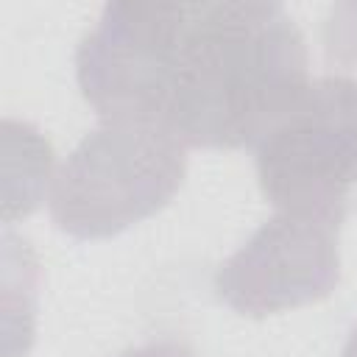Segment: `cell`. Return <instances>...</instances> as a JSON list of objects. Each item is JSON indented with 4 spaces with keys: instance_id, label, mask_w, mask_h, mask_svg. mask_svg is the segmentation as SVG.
Wrapping results in <instances>:
<instances>
[{
    "instance_id": "cell-5",
    "label": "cell",
    "mask_w": 357,
    "mask_h": 357,
    "mask_svg": "<svg viewBox=\"0 0 357 357\" xmlns=\"http://www.w3.org/2000/svg\"><path fill=\"white\" fill-rule=\"evenodd\" d=\"M117 357H198V354L192 351V346H187L178 337H153L120 351Z\"/></svg>"
},
{
    "instance_id": "cell-1",
    "label": "cell",
    "mask_w": 357,
    "mask_h": 357,
    "mask_svg": "<svg viewBox=\"0 0 357 357\" xmlns=\"http://www.w3.org/2000/svg\"><path fill=\"white\" fill-rule=\"evenodd\" d=\"M307 45L279 3H109L75 50L100 120H139L187 148H243L310 86Z\"/></svg>"
},
{
    "instance_id": "cell-2",
    "label": "cell",
    "mask_w": 357,
    "mask_h": 357,
    "mask_svg": "<svg viewBox=\"0 0 357 357\" xmlns=\"http://www.w3.org/2000/svg\"><path fill=\"white\" fill-rule=\"evenodd\" d=\"M187 173V145L139 120H100L59 167L50 218L75 240L126 231L173 201Z\"/></svg>"
},
{
    "instance_id": "cell-4",
    "label": "cell",
    "mask_w": 357,
    "mask_h": 357,
    "mask_svg": "<svg viewBox=\"0 0 357 357\" xmlns=\"http://www.w3.org/2000/svg\"><path fill=\"white\" fill-rule=\"evenodd\" d=\"M337 282V226L276 212L218 265L212 287L234 312L265 318L321 301Z\"/></svg>"
},
{
    "instance_id": "cell-3",
    "label": "cell",
    "mask_w": 357,
    "mask_h": 357,
    "mask_svg": "<svg viewBox=\"0 0 357 357\" xmlns=\"http://www.w3.org/2000/svg\"><path fill=\"white\" fill-rule=\"evenodd\" d=\"M262 195L276 212L337 226L357 206V81L329 73L254 145Z\"/></svg>"
},
{
    "instance_id": "cell-6",
    "label": "cell",
    "mask_w": 357,
    "mask_h": 357,
    "mask_svg": "<svg viewBox=\"0 0 357 357\" xmlns=\"http://www.w3.org/2000/svg\"><path fill=\"white\" fill-rule=\"evenodd\" d=\"M340 357H357V324L349 329V335H346V343H343V351H340Z\"/></svg>"
}]
</instances>
